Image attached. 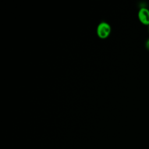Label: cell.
<instances>
[{
	"mask_svg": "<svg viewBox=\"0 0 149 149\" xmlns=\"http://www.w3.org/2000/svg\"><path fill=\"white\" fill-rule=\"evenodd\" d=\"M111 29L109 24L105 22L101 23L97 27V33L100 38H106L110 34Z\"/></svg>",
	"mask_w": 149,
	"mask_h": 149,
	"instance_id": "6da1fadb",
	"label": "cell"
},
{
	"mask_svg": "<svg viewBox=\"0 0 149 149\" xmlns=\"http://www.w3.org/2000/svg\"><path fill=\"white\" fill-rule=\"evenodd\" d=\"M146 47L148 49H149V39L147 40V41L146 42Z\"/></svg>",
	"mask_w": 149,
	"mask_h": 149,
	"instance_id": "3957f363",
	"label": "cell"
},
{
	"mask_svg": "<svg viewBox=\"0 0 149 149\" xmlns=\"http://www.w3.org/2000/svg\"><path fill=\"white\" fill-rule=\"evenodd\" d=\"M138 17L140 22L144 25H149V9L141 8L138 12Z\"/></svg>",
	"mask_w": 149,
	"mask_h": 149,
	"instance_id": "7a4b0ae2",
	"label": "cell"
}]
</instances>
